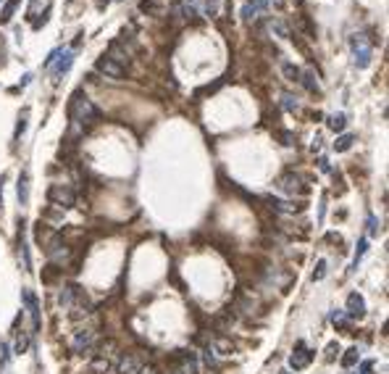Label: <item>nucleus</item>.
<instances>
[{
    "label": "nucleus",
    "mask_w": 389,
    "mask_h": 374,
    "mask_svg": "<svg viewBox=\"0 0 389 374\" xmlns=\"http://www.w3.org/2000/svg\"><path fill=\"white\" fill-rule=\"evenodd\" d=\"M58 300H61L63 309H68L71 319H79V316H87V314H89V298L84 295V290L77 288V284L66 288V290L58 295Z\"/></svg>",
    "instance_id": "nucleus-1"
},
{
    "label": "nucleus",
    "mask_w": 389,
    "mask_h": 374,
    "mask_svg": "<svg viewBox=\"0 0 389 374\" xmlns=\"http://www.w3.org/2000/svg\"><path fill=\"white\" fill-rule=\"evenodd\" d=\"M68 116H71V121H87V124H95L100 121V111L92 105V100L82 98V93H74L71 98V105H68Z\"/></svg>",
    "instance_id": "nucleus-2"
},
{
    "label": "nucleus",
    "mask_w": 389,
    "mask_h": 374,
    "mask_svg": "<svg viewBox=\"0 0 389 374\" xmlns=\"http://www.w3.org/2000/svg\"><path fill=\"white\" fill-rule=\"evenodd\" d=\"M350 53H353V63L358 66V69H365V66L371 63V58H374L371 40L365 37L363 32H360V34H353V37H350Z\"/></svg>",
    "instance_id": "nucleus-3"
},
{
    "label": "nucleus",
    "mask_w": 389,
    "mask_h": 374,
    "mask_svg": "<svg viewBox=\"0 0 389 374\" xmlns=\"http://www.w3.org/2000/svg\"><path fill=\"white\" fill-rule=\"evenodd\" d=\"M48 201H50V203H55V206H61V208H71V206H74V201H77V195H74V190H71V187L53 185V187L48 190Z\"/></svg>",
    "instance_id": "nucleus-4"
},
{
    "label": "nucleus",
    "mask_w": 389,
    "mask_h": 374,
    "mask_svg": "<svg viewBox=\"0 0 389 374\" xmlns=\"http://www.w3.org/2000/svg\"><path fill=\"white\" fill-rule=\"evenodd\" d=\"M142 366H145V359L140 353H121V359L116 364V371L119 374H140Z\"/></svg>",
    "instance_id": "nucleus-5"
},
{
    "label": "nucleus",
    "mask_w": 389,
    "mask_h": 374,
    "mask_svg": "<svg viewBox=\"0 0 389 374\" xmlns=\"http://www.w3.org/2000/svg\"><path fill=\"white\" fill-rule=\"evenodd\" d=\"M74 66V50L71 48H66V50H61L58 53V58L53 61V66H50V72H53V77H55V82H61V77L63 74H68V69Z\"/></svg>",
    "instance_id": "nucleus-6"
},
{
    "label": "nucleus",
    "mask_w": 389,
    "mask_h": 374,
    "mask_svg": "<svg viewBox=\"0 0 389 374\" xmlns=\"http://www.w3.org/2000/svg\"><path fill=\"white\" fill-rule=\"evenodd\" d=\"M92 348H95V332L92 329H79L74 335V353L84 356V353H92Z\"/></svg>",
    "instance_id": "nucleus-7"
},
{
    "label": "nucleus",
    "mask_w": 389,
    "mask_h": 374,
    "mask_svg": "<svg viewBox=\"0 0 389 374\" xmlns=\"http://www.w3.org/2000/svg\"><path fill=\"white\" fill-rule=\"evenodd\" d=\"M98 72L105 74V77H110V79H121V77L126 74V66H121V63H116V61H110L108 56H103V58L98 61Z\"/></svg>",
    "instance_id": "nucleus-8"
},
{
    "label": "nucleus",
    "mask_w": 389,
    "mask_h": 374,
    "mask_svg": "<svg viewBox=\"0 0 389 374\" xmlns=\"http://www.w3.org/2000/svg\"><path fill=\"white\" fill-rule=\"evenodd\" d=\"M268 11V0H247V3L242 6V19L245 21H253V19H258V16H263Z\"/></svg>",
    "instance_id": "nucleus-9"
},
{
    "label": "nucleus",
    "mask_w": 389,
    "mask_h": 374,
    "mask_svg": "<svg viewBox=\"0 0 389 374\" xmlns=\"http://www.w3.org/2000/svg\"><path fill=\"white\" fill-rule=\"evenodd\" d=\"M313 361V350H308L303 343L300 345H297V350H294V353L289 356V366L294 369V371H300V369H305L308 364Z\"/></svg>",
    "instance_id": "nucleus-10"
},
{
    "label": "nucleus",
    "mask_w": 389,
    "mask_h": 374,
    "mask_svg": "<svg viewBox=\"0 0 389 374\" xmlns=\"http://www.w3.org/2000/svg\"><path fill=\"white\" fill-rule=\"evenodd\" d=\"M350 319H363L365 316V300L360 293H350L347 298V311H345Z\"/></svg>",
    "instance_id": "nucleus-11"
},
{
    "label": "nucleus",
    "mask_w": 389,
    "mask_h": 374,
    "mask_svg": "<svg viewBox=\"0 0 389 374\" xmlns=\"http://www.w3.org/2000/svg\"><path fill=\"white\" fill-rule=\"evenodd\" d=\"M21 298H24L27 311H29V316H32V329L37 332V329H40V303H37V298H34L32 290H24V293H21Z\"/></svg>",
    "instance_id": "nucleus-12"
},
{
    "label": "nucleus",
    "mask_w": 389,
    "mask_h": 374,
    "mask_svg": "<svg viewBox=\"0 0 389 374\" xmlns=\"http://www.w3.org/2000/svg\"><path fill=\"white\" fill-rule=\"evenodd\" d=\"M174 359L181 364V371L184 374H197V356L192 353V350H176Z\"/></svg>",
    "instance_id": "nucleus-13"
},
{
    "label": "nucleus",
    "mask_w": 389,
    "mask_h": 374,
    "mask_svg": "<svg viewBox=\"0 0 389 374\" xmlns=\"http://www.w3.org/2000/svg\"><path fill=\"white\" fill-rule=\"evenodd\" d=\"M16 195H18V203L27 206L29 203V171L24 169L18 174V182H16Z\"/></svg>",
    "instance_id": "nucleus-14"
},
{
    "label": "nucleus",
    "mask_w": 389,
    "mask_h": 374,
    "mask_svg": "<svg viewBox=\"0 0 389 374\" xmlns=\"http://www.w3.org/2000/svg\"><path fill=\"white\" fill-rule=\"evenodd\" d=\"M18 248H21V263H24V272H32V261H29V248L24 240V229L18 232Z\"/></svg>",
    "instance_id": "nucleus-15"
},
{
    "label": "nucleus",
    "mask_w": 389,
    "mask_h": 374,
    "mask_svg": "<svg viewBox=\"0 0 389 374\" xmlns=\"http://www.w3.org/2000/svg\"><path fill=\"white\" fill-rule=\"evenodd\" d=\"M279 187H282L284 192H297V190H300V180H297L294 174H287V177L279 180Z\"/></svg>",
    "instance_id": "nucleus-16"
},
{
    "label": "nucleus",
    "mask_w": 389,
    "mask_h": 374,
    "mask_svg": "<svg viewBox=\"0 0 389 374\" xmlns=\"http://www.w3.org/2000/svg\"><path fill=\"white\" fill-rule=\"evenodd\" d=\"M21 0H8V3L3 6V11H0V24H8V21L13 19V11L18 8Z\"/></svg>",
    "instance_id": "nucleus-17"
},
{
    "label": "nucleus",
    "mask_w": 389,
    "mask_h": 374,
    "mask_svg": "<svg viewBox=\"0 0 389 374\" xmlns=\"http://www.w3.org/2000/svg\"><path fill=\"white\" fill-rule=\"evenodd\" d=\"M300 82L305 84V90H310V93H321V87H318L313 72H300Z\"/></svg>",
    "instance_id": "nucleus-18"
},
{
    "label": "nucleus",
    "mask_w": 389,
    "mask_h": 374,
    "mask_svg": "<svg viewBox=\"0 0 389 374\" xmlns=\"http://www.w3.org/2000/svg\"><path fill=\"white\" fill-rule=\"evenodd\" d=\"M331 322H334V327L342 329V332H350V319H347L345 311H334V314H331Z\"/></svg>",
    "instance_id": "nucleus-19"
},
{
    "label": "nucleus",
    "mask_w": 389,
    "mask_h": 374,
    "mask_svg": "<svg viewBox=\"0 0 389 374\" xmlns=\"http://www.w3.org/2000/svg\"><path fill=\"white\" fill-rule=\"evenodd\" d=\"M268 201V206L273 208V211H282V213H294V206L292 203H284V201H279V198H266Z\"/></svg>",
    "instance_id": "nucleus-20"
},
{
    "label": "nucleus",
    "mask_w": 389,
    "mask_h": 374,
    "mask_svg": "<svg viewBox=\"0 0 389 374\" xmlns=\"http://www.w3.org/2000/svg\"><path fill=\"white\" fill-rule=\"evenodd\" d=\"M181 6H184V13H187V16L202 13V0H181Z\"/></svg>",
    "instance_id": "nucleus-21"
},
{
    "label": "nucleus",
    "mask_w": 389,
    "mask_h": 374,
    "mask_svg": "<svg viewBox=\"0 0 389 374\" xmlns=\"http://www.w3.org/2000/svg\"><path fill=\"white\" fill-rule=\"evenodd\" d=\"M353 143H355V137H353V135H342V137H337L334 150H337V153H345V150H350V148H353Z\"/></svg>",
    "instance_id": "nucleus-22"
},
{
    "label": "nucleus",
    "mask_w": 389,
    "mask_h": 374,
    "mask_svg": "<svg viewBox=\"0 0 389 374\" xmlns=\"http://www.w3.org/2000/svg\"><path fill=\"white\" fill-rule=\"evenodd\" d=\"M27 348H29V335L24 332V329H21V332L16 335V345H13V350H16V353L21 356V353H24Z\"/></svg>",
    "instance_id": "nucleus-23"
},
{
    "label": "nucleus",
    "mask_w": 389,
    "mask_h": 374,
    "mask_svg": "<svg viewBox=\"0 0 389 374\" xmlns=\"http://www.w3.org/2000/svg\"><path fill=\"white\" fill-rule=\"evenodd\" d=\"M365 248H368V240H360V243H358V251H355V258H353V266H350V272H355L358 269V263H360V258L365 256Z\"/></svg>",
    "instance_id": "nucleus-24"
},
{
    "label": "nucleus",
    "mask_w": 389,
    "mask_h": 374,
    "mask_svg": "<svg viewBox=\"0 0 389 374\" xmlns=\"http://www.w3.org/2000/svg\"><path fill=\"white\" fill-rule=\"evenodd\" d=\"M345 124H347V116H345V114H334V116L329 119V129H334V132H342V129H345Z\"/></svg>",
    "instance_id": "nucleus-25"
},
{
    "label": "nucleus",
    "mask_w": 389,
    "mask_h": 374,
    "mask_svg": "<svg viewBox=\"0 0 389 374\" xmlns=\"http://www.w3.org/2000/svg\"><path fill=\"white\" fill-rule=\"evenodd\" d=\"M27 119H29V108H24L21 111V116H18V124H16V132H13V137L18 140L21 135H24V129H27Z\"/></svg>",
    "instance_id": "nucleus-26"
},
{
    "label": "nucleus",
    "mask_w": 389,
    "mask_h": 374,
    "mask_svg": "<svg viewBox=\"0 0 389 374\" xmlns=\"http://www.w3.org/2000/svg\"><path fill=\"white\" fill-rule=\"evenodd\" d=\"M358 359H360V353H358V348H350L345 356H342V366H353V364H358Z\"/></svg>",
    "instance_id": "nucleus-27"
},
{
    "label": "nucleus",
    "mask_w": 389,
    "mask_h": 374,
    "mask_svg": "<svg viewBox=\"0 0 389 374\" xmlns=\"http://www.w3.org/2000/svg\"><path fill=\"white\" fill-rule=\"evenodd\" d=\"M324 277H326V261L321 258V261L316 263V269H313V282H321Z\"/></svg>",
    "instance_id": "nucleus-28"
},
{
    "label": "nucleus",
    "mask_w": 389,
    "mask_h": 374,
    "mask_svg": "<svg viewBox=\"0 0 389 374\" xmlns=\"http://www.w3.org/2000/svg\"><path fill=\"white\" fill-rule=\"evenodd\" d=\"M284 74H287L292 82H300V69H297V66H292V63H284Z\"/></svg>",
    "instance_id": "nucleus-29"
},
{
    "label": "nucleus",
    "mask_w": 389,
    "mask_h": 374,
    "mask_svg": "<svg viewBox=\"0 0 389 374\" xmlns=\"http://www.w3.org/2000/svg\"><path fill=\"white\" fill-rule=\"evenodd\" d=\"M271 32H276L279 37H287V27L282 24V21H276V19H271Z\"/></svg>",
    "instance_id": "nucleus-30"
},
{
    "label": "nucleus",
    "mask_w": 389,
    "mask_h": 374,
    "mask_svg": "<svg viewBox=\"0 0 389 374\" xmlns=\"http://www.w3.org/2000/svg\"><path fill=\"white\" fill-rule=\"evenodd\" d=\"M368 235H374V237L379 235V219H376L374 213L368 216Z\"/></svg>",
    "instance_id": "nucleus-31"
},
{
    "label": "nucleus",
    "mask_w": 389,
    "mask_h": 374,
    "mask_svg": "<svg viewBox=\"0 0 389 374\" xmlns=\"http://www.w3.org/2000/svg\"><path fill=\"white\" fill-rule=\"evenodd\" d=\"M282 100H284V103H282V105H284V108H287V111H297V100H294V98H292V95H284V98H282Z\"/></svg>",
    "instance_id": "nucleus-32"
},
{
    "label": "nucleus",
    "mask_w": 389,
    "mask_h": 374,
    "mask_svg": "<svg viewBox=\"0 0 389 374\" xmlns=\"http://www.w3.org/2000/svg\"><path fill=\"white\" fill-rule=\"evenodd\" d=\"M371 369H374V361H363L360 371H355V374H371Z\"/></svg>",
    "instance_id": "nucleus-33"
},
{
    "label": "nucleus",
    "mask_w": 389,
    "mask_h": 374,
    "mask_svg": "<svg viewBox=\"0 0 389 374\" xmlns=\"http://www.w3.org/2000/svg\"><path fill=\"white\" fill-rule=\"evenodd\" d=\"M0 353H3V356H0V364H8V345H3V348H0Z\"/></svg>",
    "instance_id": "nucleus-34"
},
{
    "label": "nucleus",
    "mask_w": 389,
    "mask_h": 374,
    "mask_svg": "<svg viewBox=\"0 0 389 374\" xmlns=\"http://www.w3.org/2000/svg\"><path fill=\"white\" fill-rule=\"evenodd\" d=\"M334 353H339V345H337V343H331V345H329V356H326V359L331 361V359H334Z\"/></svg>",
    "instance_id": "nucleus-35"
},
{
    "label": "nucleus",
    "mask_w": 389,
    "mask_h": 374,
    "mask_svg": "<svg viewBox=\"0 0 389 374\" xmlns=\"http://www.w3.org/2000/svg\"><path fill=\"white\" fill-rule=\"evenodd\" d=\"M140 374H158V371H155V369H145V366H142V369H140Z\"/></svg>",
    "instance_id": "nucleus-36"
},
{
    "label": "nucleus",
    "mask_w": 389,
    "mask_h": 374,
    "mask_svg": "<svg viewBox=\"0 0 389 374\" xmlns=\"http://www.w3.org/2000/svg\"><path fill=\"white\" fill-rule=\"evenodd\" d=\"M171 374H184V371H181V369H171Z\"/></svg>",
    "instance_id": "nucleus-37"
},
{
    "label": "nucleus",
    "mask_w": 389,
    "mask_h": 374,
    "mask_svg": "<svg viewBox=\"0 0 389 374\" xmlns=\"http://www.w3.org/2000/svg\"><path fill=\"white\" fill-rule=\"evenodd\" d=\"M282 374H289V371H282Z\"/></svg>",
    "instance_id": "nucleus-38"
}]
</instances>
